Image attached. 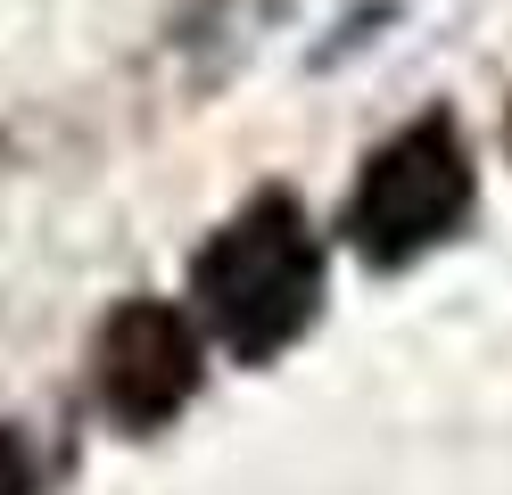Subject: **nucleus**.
<instances>
[{"label":"nucleus","instance_id":"1","mask_svg":"<svg viewBox=\"0 0 512 495\" xmlns=\"http://www.w3.org/2000/svg\"><path fill=\"white\" fill-rule=\"evenodd\" d=\"M314 297H323V256H314V231L281 190L248 198V207L199 248V306L207 330L240 363H273L281 347L314 322Z\"/></svg>","mask_w":512,"mask_h":495},{"label":"nucleus","instance_id":"2","mask_svg":"<svg viewBox=\"0 0 512 495\" xmlns=\"http://www.w3.org/2000/svg\"><path fill=\"white\" fill-rule=\"evenodd\" d=\"M471 215V157H463V132L446 116L405 124L397 141H380L356 198H347V240L372 264H413L430 256L438 240H455Z\"/></svg>","mask_w":512,"mask_h":495},{"label":"nucleus","instance_id":"3","mask_svg":"<svg viewBox=\"0 0 512 495\" xmlns=\"http://www.w3.org/2000/svg\"><path fill=\"white\" fill-rule=\"evenodd\" d=\"M91 388L124 429H157L190 405L199 388V330H190L166 297H133L116 306L100 347H91Z\"/></svg>","mask_w":512,"mask_h":495},{"label":"nucleus","instance_id":"4","mask_svg":"<svg viewBox=\"0 0 512 495\" xmlns=\"http://www.w3.org/2000/svg\"><path fill=\"white\" fill-rule=\"evenodd\" d=\"M0 495H34V462H25V446L0 429Z\"/></svg>","mask_w":512,"mask_h":495}]
</instances>
